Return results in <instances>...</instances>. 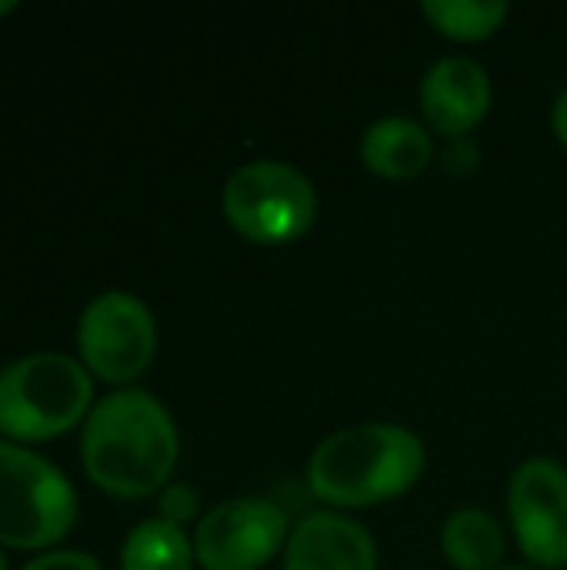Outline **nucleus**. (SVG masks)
I'll return each instance as SVG.
<instances>
[{"instance_id": "18", "label": "nucleus", "mask_w": 567, "mask_h": 570, "mask_svg": "<svg viewBox=\"0 0 567 570\" xmlns=\"http://www.w3.org/2000/svg\"><path fill=\"white\" fill-rule=\"evenodd\" d=\"M3 10H13V3H10V0H3V3H0V13H3Z\"/></svg>"}, {"instance_id": "2", "label": "nucleus", "mask_w": 567, "mask_h": 570, "mask_svg": "<svg viewBox=\"0 0 567 570\" xmlns=\"http://www.w3.org/2000/svg\"><path fill=\"white\" fill-rule=\"evenodd\" d=\"M424 461V441L411 428L368 421L328 434L307 461V481L328 504L368 508L404 494Z\"/></svg>"}, {"instance_id": "8", "label": "nucleus", "mask_w": 567, "mask_h": 570, "mask_svg": "<svg viewBox=\"0 0 567 570\" xmlns=\"http://www.w3.org/2000/svg\"><path fill=\"white\" fill-rule=\"evenodd\" d=\"M508 511L521 551L541 568L567 564V468L528 458L508 481Z\"/></svg>"}, {"instance_id": "3", "label": "nucleus", "mask_w": 567, "mask_h": 570, "mask_svg": "<svg viewBox=\"0 0 567 570\" xmlns=\"http://www.w3.org/2000/svg\"><path fill=\"white\" fill-rule=\"evenodd\" d=\"M90 391V374L70 354H27L0 371V431L17 441L63 434L84 417Z\"/></svg>"}, {"instance_id": "4", "label": "nucleus", "mask_w": 567, "mask_h": 570, "mask_svg": "<svg viewBox=\"0 0 567 570\" xmlns=\"http://www.w3.org/2000/svg\"><path fill=\"white\" fill-rule=\"evenodd\" d=\"M224 214L237 234L257 244L301 237L317 214V190L304 170L287 160L241 164L224 184Z\"/></svg>"}, {"instance_id": "10", "label": "nucleus", "mask_w": 567, "mask_h": 570, "mask_svg": "<svg viewBox=\"0 0 567 570\" xmlns=\"http://www.w3.org/2000/svg\"><path fill=\"white\" fill-rule=\"evenodd\" d=\"M491 107V77L481 60L448 53L421 80V110L441 134L471 130Z\"/></svg>"}, {"instance_id": "7", "label": "nucleus", "mask_w": 567, "mask_h": 570, "mask_svg": "<svg viewBox=\"0 0 567 570\" xmlns=\"http://www.w3.org/2000/svg\"><path fill=\"white\" fill-rule=\"evenodd\" d=\"M287 514L264 498H231L194 531V558L207 570H257L287 544Z\"/></svg>"}, {"instance_id": "16", "label": "nucleus", "mask_w": 567, "mask_h": 570, "mask_svg": "<svg viewBox=\"0 0 567 570\" xmlns=\"http://www.w3.org/2000/svg\"><path fill=\"white\" fill-rule=\"evenodd\" d=\"M20 570H104L97 564V558L84 554V551H50L33 558L30 564H23Z\"/></svg>"}, {"instance_id": "12", "label": "nucleus", "mask_w": 567, "mask_h": 570, "mask_svg": "<svg viewBox=\"0 0 567 570\" xmlns=\"http://www.w3.org/2000/svg\"><path fill=\"white\" fill-rule=\"evenodd\" d=\"M441 548L458 570H498L505 558V531L491 511L468 504L448 514Z\"/></svg>"}, {"instance_id": "19", "label": "nucleus", "mask_w": 567, "mask_h": 570, "mask_svg": "<svg viewBox=\"0 0 567 570\" xmlns=\"http://www.w3.org/2000/svg\"><path fill=\"white\" fill-rule=\"evenodd\" d=\"M0 570H7V558L3 554H0Z\"/></svg>"}, {"instance_id": "5", "label": "nucleus", "mask_w": 567, "mask_h": 570, "mask_svg": "<svg viewBox=\"0 0 567 570\" xmlns=\"http://www.w3.org/2000/svg\"><path fill=\"white\" fill-rule=\"evenodd\" d=\"M77 514L70 481L40 454L0 441V541L43 548L67 534Z\"/></svg>"}, {"instance_id": "6", "label": "nucleus", "mask_w": 567, "mask_h": 570, "mask_svg": "<svg viewBox=\"0 0 567 570\" xmlns=\"http://www.w3.org/2000/svg\"><path fill=\"white\" fill-rule=\"evenodd\" d=\"M77 347L84 364L104 381L137 377L157 347V324L150 307L127 291L97 294L77 324Z\"/></svg>"}, {"instance_id": "13", "label": "nucleus", "mask_w": 567, "mask_h": 570, "mask_svg": "<svg viewBox=\"0 0 567 570\" xmlns=\"http://www.w3.org/2000/svg\"><path fill=\"white\" fill-rule=\"evenodd\" d=\"M120 564L124 570H190L194 548L180 524L150 518L127 534L120 548Z\"/></svg>"}, {"instance_id": "11", "label": "nucleus", "mask_w": 567, "mask_h": 570, "mask_svg": "<svg viewBox=\"0 0 567 570\" xmlns=\"http://www.w3.org/2000/svg\"><path fill=\"white\" fill-rule=\"evenodd\" d=\"M431 130L408 114L378 117L361 137V157L381 177H414L431 164Z\"/></svg>"}, {"instance_id": "15", "label": "nucleus", "mask_w": 567, "mask_h": 570, "mask_svg": "<svg viewBox=\"0 0 567 570\" xmlns=\"http://www.w3.org/2000/svg\"><path fill=\"white\" fill-rule=\"evenodd\" d=\"M197 511V494L187 488V484H170L164 488V498H160V518L170 521V524H184L187 518H194Z\"/></svg>"}, {"instance_id": "20", "label": "nucleus", "mask_w": 567, "mask_h": 570, "mask_svg": "<svg viewBox=\"0 0 567 570\" xmlns=\"http://www.w3.org/2000/svg\"><path fill=\"white\" fill-rule=\"evenodd\" d=\"M498 570H538V568H498Z\"/></svg>"}, {"instance_id": "9", "label": "nucleus", "mask_w": 567, "mask_h": 570, "mask_svg": "<svg viewBox=\"0 0 567 570\" xmlns=\"http://www.w3.org/2000/svg\"><path fill=\"white\" fill-rule=\"evenodd\" d=\"M284 570H378V548L354 518L311 511L287 534Z\"/></svg>"}, {"instance_id": "14", "label": "nucleus", "mask_w": 567, "mask_h": 570, "mask_svg": "<svg viewBox=\"0 0 567 570\" xmlns=\"http://www.w3.org/2000/svg\"><path fill=\"white\" fill-rule=\"evenodd\" d=\"M421 10L441 33L458 40H481L508 17L505 0H424Z\"/></svg>"}, {"instance_id": "1", "label": "nucleus", "mask_w": 567, "mask_h": 570, "mask_svg": "<svg viewBox=\"0 0 567 570\" xmlns=\"http://www.w3.org/2000/svg\"><path fill=\"white\" fill-rule=\"evenodd\" d=\"M87 474L110 494L144 498L177 464V428L170 411L144 387H124L97 401L80 434Z\"/></svg>"}, {"instance_id": "17", "label": "nucleus", "mask_w": 567, "mask_h": 570, "mask_svg": "<svg viewBox=\"0 0 567 570\" xmlns=\"http://www.w3.org/2000/svg\"><path fill=\"white\" fill-rule=\"evenodd\" d=\"M551 127L558 134V140L567 144V87L555 97V107H551Z\"/></svg>"}]
</instances>
